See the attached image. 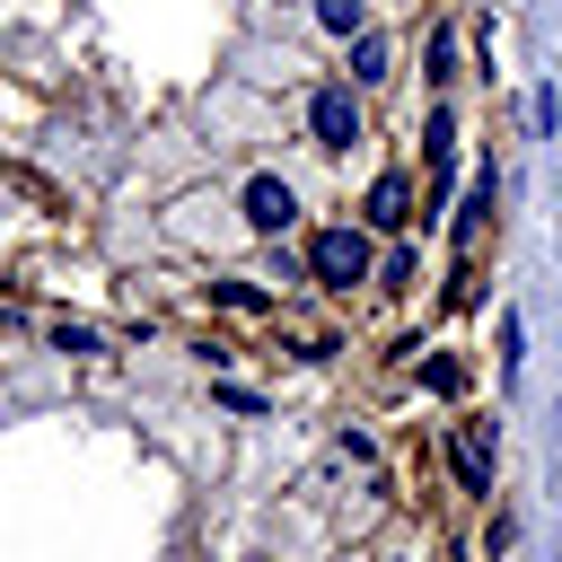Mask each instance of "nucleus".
Masks as SVG:
<instances>
[{"instance_id":"obj_6","label":"nucleus","mask_w":562,"mask_h":562,"mask_svg":"<svg viewBox=\"0 0 562 562\" xmlns=\"http://www.w3.org/2000/svg\"><path fill=\"white\" fill-rule=\"evenodd\" d=\"M422 158H430V193H448V167H457V123H448V114H430Z\"/></svg>"},{"instance_id":"obj_1","label":"nucleus","mask_w":562,"mask_h":562,"mask_svg":"<svg viewBox=\"0 0 562 562\" xmlns=\"http://www.w3.org/2000/svg\"><path fill=\"white\" fill-rule=\"evenodd\" d=\"M307 281H325V290L369 281V237H360V228H316V237H307Z\"/></svg>"},{"instance_id":"obj_4","label":"nucleus","mask_w":562,"mask_h":562,"mask_svg":"<svg viewBox=\"0 0 562 562\" xmlns=\"http://www.w3.org/2000/svg\"><path fill=\"white\" fill-rule=\"evenodd\" d=\"M448 465H457L465 492H492V439H483V422H465V430L448 439Z\"/></svg>"},{"instance_id":"obj_13","label":"nucleus","mask_w":562,"mask_h":562,"mask_svg":"<svg viewBox=\"0 0 562 562\" xmlns=\"http://www.w3.org/2000/svg\"><path fill=\"white\" fill-rule=\"evenodd\" d=\"M53 342H61V351H105V342H97V325H70V316L53 325Z\"/></svg>"},{"instance_id":"obj_8","label":"nucleus","mask_w":562,"mask_h":562,"mask_svg":"<svg viewBox=\"0 0 562 562\" xmlns=\"http://www.w3.org/2000/svg\"><path fill=\"white\" fill-rule=\"evenodd\" d=\"M492 176H474V193H465V211H457V246H474V228H483V211H492Z\"/></svg>"},{"instance_id":"obj_7","label":"nucleus","mask_w":562,"mask_h":562,"mask_svg":"<svg viewBox=\"0 0 562 562\" xmlns=\"http://www.w3.org/2000/svg\"><path fill=\"white\" fill-rule=\"evenodd\" d=\"M351 79H386V35H351Z\"/></svg>"},{"instance_id":"obj_11","label":"nucleus","mask_w":562,"mask_h":562,"mask_svg":"<svg viewBox=\"0 0 562 562\" xmlns=\"http://www.w3.org/2000/svg\"><path fill=\"white\" fill-rule=\"evenodd\" d=\"M316 26H334V35H360V0H316Z\"/></svg>"},{"instance_id":"obj_2","label":"nucleus","mask_w":562,"mask_h":562,"mask_svg":"<svg viewBox=\"0 0 562 562\" xmlns=\"http://www.w3.org/2000/svg\"><path fill=\"white\" fill-rule=\"evenodd\" d=\"M307 132H316V149H351V140H360V105H351L342 79L307 97Z\"/></svg>"},{"instance_id":"obj_10","label":"nucleus","mask_w":562,"mask_h":562,"mask_svg":"<svg viewBox=\"0 0 562 562\" xmlns=\"http://www.w3.org/2000/svg\"><path fill=\"white\" fill-rule=\"evenodd\" d=\"M422 386H430V395H465V369H457L448 351H430V360H422Z\"/></svg>"},{"instance_id":"obj_9","label":"nucleus","mask_w":562,"mask_h":562,"mask_svg":"<svg viewBox=\"0 0 562 562\" xmlns=\"http://www.w3.org/2000/svg\"><path fill=\"white\" fill-rule=\"evenodd\" d=\"M211 299L237 307V316H263V307H272V290H255V281H211Z\"/></svg>"},{"instance_id":"obj_3","label":"nucleus","mask_w":562,"mask_h":562,"mask_svg":"<svg viewBox=\"0 0 562 562\" xmlns=\"http://www.w3.org/2000/svg\"><path fill=\"white\" fill-rule=\"evenodd\" d=\"M246 220H255L263 237H281V228L299 220V193H290L281 176H255V184H246Z\"/></svg>"},{"instance_id":"obj_5","label":"nucleus","mask_w":562,"mask_h":562,"mask_svg":"<svg viewBox=\"0 0 562 562\" xmlns=\"http://www.w3.org/2000/svg\"><path fill=\"white\" fill-rule=\"evenodd\" d=\"M404 220H413V184L404 176H378L369 184V228H404Z\"/></svg>"},{"instance_id":"obj_12","label":"nucleus","mask_w":562,"mask_h":562,"mask_svg":"<svg viewBox=\"0 0 562 562\" xmlns=\"http://www.w3.org/2000/svg\"><path fill=\"white\" fill-rule=\"evenodd\" d=\"M518 342H527V325L501 316V378H509V386H518Z\"/></svg>"}]
</instances>
